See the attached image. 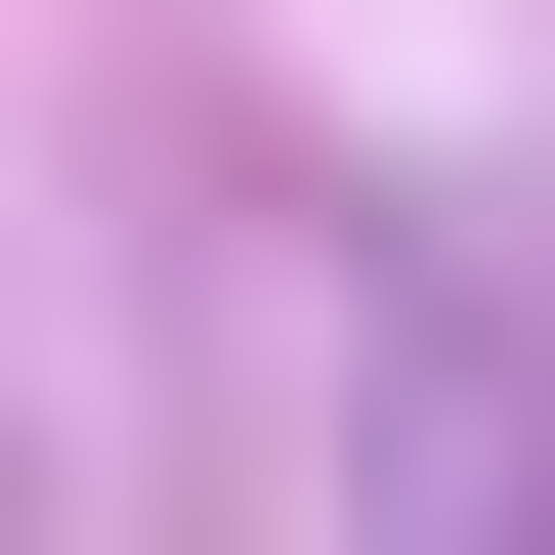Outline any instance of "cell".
Masks as SVG:
<instances>
[{"label": "cell", "mask_w": 555, "mask_h": 555, "mask_svg": "<svg viewBox=\"0 0 555 555\" xmlns=\"http://www.w3.org/2000/svg\"><path fill=\"white\" fill-rule=\"evenodd\" d=\"M343 555H555V299H513V214H343Z\"/></svg>", "instance_id": "cell-1"}]
</instances>
